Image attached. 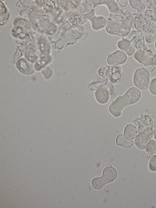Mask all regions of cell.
Listing matches in <instances>:
<instances>
[{"instance_id": "6da1fadb", "label": "cell", "mask_w": 156, "mask_h": 208, "mask_svg": "<svg viewBox=\"0 0 156 208\" xmlns=\"http://www.w3.org/2000/svg\"><path fill=\"white\" fill-rule=\"evenodd\" d=\"M141 96L139 89L135 87L128 89L122 96L117 97L109 106V112L115 117L120 116L124 108L127 106L134 104L138 102Z\"/></svg>"}, {"instance_id": "7a4b0ae2", "label": "cell", "mask_w": 156, "mask_h": 208, "mask_svg": "<svg viewBox=\"0 0 156 208\" xmlns=\"http://www.w3.org/2000/svg\"><path fill=\"white\" fill-rule=\"evenodd\" d=\"M132 22V17L127 15L124 19L121 21L108 20L105 30L106 32L110 35L123 37L129 33Z\"/></svg>"}, {"instance_id": "3957f363", "label": "cell", "mask_w": 156, "mask_h": 208, "mask_svg": "<svg viewBox=\"0 0 156 208\" xmlns=\"http://www.w3.org/2000/svg\"><path fill=\"white\" fill-rule=\"evenodd\" d=\"M98 72L100 76L108 78L114 83H120L124 78V75L120 66H104L101 67Z\"/></svg>"}, {"instance_id": "277c9868", "label": "cell", "mask_w": 156, "mask_h": 208, "mask_svg": "<svg viewBox=\"0 0 156 208\" xmlns=\"http://www.w3.org/2000/svg\"><path fill=\"white\" fill-rule=\"evenodd\" d=\"M117 174L116 170L114 167H110L105 168L103 170L102 176L92 180V187L96 189H100L107 183L115 180Z\"/></svg>"}, {"instance_id": "5b68a950", "label": "cell", "mask_w": 156, "mask_h": 208, "mask_svg": "<svg viewBox=\"0 0 156 208\" xmlns=\"http://www.w3.org/2000/svg\"><path fill=\"white\" fill-rule=\"evenodd\" d=\"M133 81L135 86L139 89L145 90L148 89L150 83L149 71L144 67L138 68L134 72Z\"/></svg>"}, {"instance_id": "8992f818", "label": "cell", "mask_w": 156, "mask_h": 208, "mask_svg": "<svg viewBox=\"0 0 156 208\" xmlns=\"http://www.w3.org/2000/svg\"><path fill=\"white\" fill-rule=\"evenodd\" d=\"M153 135L152 128L149 127H146L136 135L134 140L136 145L140 149H144L148 141L153 138Z\"/></svg>"}, {"instance_id": "52a82bcc", "label": "cell", "mask_w": 156, "mask_h": 208, "mask_svg": "<svg viewBox=\"0 0 156 208\" xmlns=\"http://www.w3.org/2000/svg\"><path fill=\"white\" fill-rule=\"evenodd\" d=\"M66 17L69 22L73 26L80 25L82 20L81 14L77 9L72 1H69Z\"/></svg>"}, {"instance_id": "ba28073f", "label": "cell", "mask_w": 156, "mask_h": 208, "mask_svg": "<svg viewBox=\"0 0 156 208\" xmlns=\"http://www.w3.org/2000/svg\"><path fill=\"white\" fill-rule=\"evenodd\" d=\"M127 59V55L124 52L120 50H117L108 56L106 61L109 65L118 66L126 63Z\"/></svg>"}, {"instance_id": "9c48e42d", "label": "cell", "mask_w": 156, "mask_h": 208, "mask_svg": "<svg viewBox=\"0 0 156 208\" xmlns=\"http://www.w3.org/2000/svg\"><path fill=\"white\" fill-rule=\"evenodd\" d=\"M153 56L150 50L138 49L136 51L133 57L139 63L146 66H150L153 64Z\"/></svg>"}, {"instance_id": "30bf717a", "label": "cell", "mask_w": 156, "mask_h": 208, "mask_svg": "<svg viewBox=\"0 0 156 208\" xmlns=\"http://www.w3.org/2000/svg\"><path fill=\"white\" fill-rule=\"evenodd\" d=\"M117 45L119 49L128 56L134 55L136 52L135 47L126 38L123 37L119 40Z\"/></svg>"}, {"instance_id": "8fae6325", "label": "cell", "mask_w": 156, "mask_h": 208, "mask_svg": "<svg viewBox=\"0 0 156 208\" xmlns=\"http://www.w3.org/2000/svg\"><path fill=\"white\" fill-rule=\"evenodd\" d=\"M67 29L69 31L67 39L70 40H78L81 38L84 34V27L81 25L74 26L69 23Z\"/></svg>"}, {"instance_id": "7c38bea8", "label": "cell", "mask_w": 156, "mask_h": 208, "mask_svg": "<svg viewBox=\"0 0 156 208\" xmlns=\"http://www.w3.org/2000/svg\"><path fill=\"white\" fill-rule=\"evenodd\" d=\"M107 87L101 86L98 87L95 92L94 95L97 101L99 103L104 104L109 101L110 91Z\"/></svg>"}, {"instance_id": "4fadbf2b", "label": "cell", "mask_w": 156, "mask_h": 208, "mask_svg": "<svg viewBox=\"0 0 156 208\" xmlns=\"http://www.w3.org/2000/svg\"><path fill=\"white\" fill-rule=\"evenodd\" d=\"M92 29L95 31L101 30L105 27L108 20L104 16L96 14L89 20Z\"/></svg>"}, {"instance_id": "5bb4252c", "label": "cell", "mask_w": 156, "mask_h": 208, "mask_svg": "<svg viewBox=\"0 0 156 208\" xmlns=\"http://www.w3.org/2000/svg\"><path fill=\"white\" fill-rule=\"evenodd\" d=\"M94 3V8L98 5H105L111 13L117 12L120 8L116 1L115 0H93Z\"/></svg>"}, {"instance_id": "9a60e30c", "label": "cell", "mask_w": 156, "mask_h": 208, "mask_svg": "<svg viewBox=\"0 0 156 208\" xmlns=\"http://www.w3.org/2000/svg\"><path fill=\"white\" fill-rule=\"evenodd\" d=\"M72 1L77 9L81 14L82 17H85L89 20L95 15L94 9H88L86 8L82 4L81 0Z\"/></svg>"}, {"instance_id": "2e32d148", "label": "cell", "mask_w": 156, "mask_h": 208, "mask_svg": "<svg viewBox=\"0 0 156 208\" xmlns=\"http://www.w3.org/2000/svg\"><path fill=\"white\" fill-rule=\"evenodd\" d=\"M137 130L136 127L132 124L127 125L125 127L124 135L126 139H133L137 135Z\"/></svg>"}, {"instance_id": "e0dca14e", "label": "cell", "mask_w": 156, "mask_h": 208, "mask_svg": "<svg viewBox=\"0 0 156 208\" xmlns=\"http://www.w3.org/2000/svg\"><path fill=\"white\" fill-rule=\"evenodd\" d=\"M145 156L150 158L156 153V140L151 139L147 144Z\"/></svg>"}, {"instance_id": "ac0fdd59", "label": "cell", "mask_w": 156, "mask_h": 208, "mask_svg": "<svg viewBox=\"0 0 156 208\" xmlns=\"http://www.w3.org/2000/svg\"><path fill=\"white\" fill-rule=\"evenodd\" d=\"M116 142L118 145L126 148H130L133 144V142L132 140L126 139L124 135L122 134L119 135L117 137Z\"/></svg>"}, {"instance_id": "d6986e66", "label": "cell", "mask_w": 156, "mask_h": 208, "mask_svg": "<svg viewBox=\"0 0 156 208\" xmlns=\"http://www.w3.org/2000/svg\"><path fill=\"white\" fill-rule=\"evenodd\" d=\"M129 3L131 7L137 9L138 13H141L144 12L145 6L140 0H129Z\"/></svg>"}, {"instance_id": "ffe728a7", "label": "cell", "mask_w": 156, "mask_h": 208, "mask_svg": "<svg viewBox=\"0 0 156 208\" xmlns=\"http://www.w3.org/2000/svg\"><path fill=\"white\" fill-rule=\"evenodd\" d=\"M149 167L151 171L153 172L156 171V155L152 156L150 158Z\"/></svg>"}, {"instance_id": "44dd1931", "label": "cell", "mask_w": 156, "mask_h": 208, "mask_svg": "<svg viewBox=\"0 0 156 208\" xmlns=\"http://www.w3.org/2000/svg\"><path fill=\"white\" fill-rule=\"evenodd\" d=\"M149 88V91L151 94L156 95V78L151 80Z\"/></svg>"}, {"instance_id": "7402d4cb", "label": "cell", "mask_w": 156, "mask_h": 208, "mask_svg": "<svg viewBox=\"0 0 156 208\" xmlns=\"http://www.w3.org/2000/svg\"><path fill=\"white\" fill-rule=\"evenodd\" d=\"M116 1L120 9L124 8L127 2V0H116Z\"/></svg>"}, {"instance_id": "603a6c76", "label": "cell", "mask_w": 156, "mask_h": 208, "mask_svg": "<svg viewBox=\"0 0 156 208\" xmlns=\"http://www.w3.org/2000/svg\"><path fill=\"white\" fill-rule=\"evenodd\" d=\"M145 124L148 127H150L152 124V121L151 119L149 117H147L146 118L145 120Z\"/></svg>"}, {"instance_id": "cb8c5ba5", "label": "cell", "mask_w": 156, "mask_h": 208, "mask_svg": "<svg viewBox=\"0 0 156 208\" xmlns=\"http://www.w3.org/2000/svg\"><path fill=\"white\" fill-rule=\"evenodd\" d=\"M153 66L156 64V54L153 55Z\"/></svg>"}, {"instance_id": "d4e9b609", "label": "cell", "mask_w": 156, "mask_h": 208, "mask_svg": "<svg viewBox=\"0 0 156 208\" xmlns=\"http://www.w3.org/2000/svg\"><path fill=\"white\" fill-rule=\"evenodd\" d=\"M153 132H154V134L156 138V126H155V127L154 128V130H153Z\"/></svg>"}, {"instance_id": "484cf974", "label": "cell", "mask_w": 156, "mask_h": 208, "mask_svg": "<svg viewBox=\"0 0 156 208\" xmlns=\"http://www.w3.org/2000/svg\"><path fill=\"white\" fill-rule=\"evenodd\" d=\"M155 48H156V42L155 44Z\"/></svg>"}]
</instances>
